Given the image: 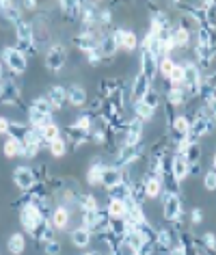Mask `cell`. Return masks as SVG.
Returning <instances> with one entry per match:
<instances>
[{
  "mask_svg": "<svg viewBox=\"0 0 216 255\" xmlns=\"http://www.w3.org/2000/svg\"><path fill=\"white\" fill-rule=\"evenodd\" d=\"M149 89H151V80H149L143 72H138L136 78H134V82H132V89H130V93H132V104H134V102H138V100H143V95L147 93Z\"/></svg>",
  "mask_w": 216,
  "mask_h": 255,
  "instance_id": "5bb4252c",
  "label": "cell"
},
{
  "mask_svg": "<svg viewBox=\"0 0 216 255\" xmlns=\"http://www.w3.org/2000/svg\"><path fill=\"white\" fill-rule=\"evenodd\" d=\"M173 67H175V59H171V56H164V59L158 61V74H160L164 80H169V76H171V72H173Z\"/></svg>",
  "mask_w": 216,
  "mask_h": 255,
  "instance_id": "ab89813d",
  "label": "cell"
},
{
  "mask_svg": "<svg viewBox=\"0 0 216 255\" xmlns=\"http://www.w3.org/2000/svg\"><path fill=\"white\" fill-rule=\"evenodd\" d=\"M91 238H93V232H89L87 227H76L72 234H69V240H72V245L76 247V249H85V247H89L91 245Z\"/></svg>",
  "mask_w": 216,
  "mask_h": 255,
  "instance_id": "44dd1931",
  "label": "cell"
},
{
  "mask_svg": "<svg viewBox=\"0 0 216 255\" xmlns=\"http://www.w3.org/2000/svg\"><path fill=\"white\" fill-rule=\"evenodd\" d=\"M7 249L13 255H22L24 249H26V238H24V234H20V232L11 234L9 236V242H7Z\"/></svg>",
  "mask_w": 216,
  "mask_h": 255,
  "instance_id": "484cf974",
  "label": "cell"
},
{
  "mask_svg": "<svg viewBox=\"0 0 216 255\" xmlns=\"http://www.w3.org/2000/svg\"><path fill=\"white\" fill-rule=\"evenodd\" d=\"M188 169H190V164L186 162V158H184L182 154H173L169 158V171H171V177L180 184V182H184L186 177L190 175L188 173Z\"/></svg>",
  "mask_w": 216,
  "mask_h": 255,
  "instance_id": "9c48e42d",
  "label": "cell"
},
{
  "mask_svg": "<svg viewBox=\"0 0 216 255\" xmlns=\"http://www.w3.org/2000/svg\"><path fill=\"white\" fill-rule=\"evenodd\" d=\"M85 56H87L89 65H100L102 59H104V56H102V52H100L98 48H93V50H89V52H85Z\"/></svg>",
  "mask_w": 216,
  "mask_h": 255,
  "instance_id": "bcb514c9",
  "label": "cell"
},
{
  "mask_svg": "<svg viewBox=\"0 0 216 255\" xmlns=\"http://www.w3.org/2000/svg\"><path fill=\"white\" fill-rule=\"evenodd\" d=\"M143 102H145V104H147L149 108H154V111H158V108H160V102H162V98H160V93H158V89L151 87L149 91L143 95Z\"/></svg>",
  "mask_w": 216,
  "mask_h": 255,
  "instance_id": "60d3db41",
  "label": "cell"
},
{
  "mask_svg": "<svg viewBox=\"0 0 216 255\" xmlns=\"http://www.w3.org/2000/svg\"><path fill=\"white\" fill-rule=\"evenodd\" d=\"M43 251L46 255H59L61 253V242L59 240H50V242H43Z\"/></svg>",
  "mask_w": 216,
  "mask_h": 255,
  "instance_id": "f6af8a7d",
  "label": "cell"
},
{
  "mask_svg": "<svg viewBox=\"0 0 216 255\" xmlns=\"http://www.w3.org/2000/svg\"><path fill=\"white\" fill-rule=\"evenodd\" d=\"M203 221V212L199 208H193L190 210V223H193V225H197V223H201Z\"/></svg>",
  "mask_w": 216,
  "mask_h": 255,
  "instance_id": "f907efd6",
  "label": "cell"
},
{
  "mask_svg": "<svg viewBox=\"0 0 216 255\" xmlns=\"http://www.w3.org/2000/svg\"><path fill=\"white\" fill-rule=\"evenodd\" d=\"M67 102L72 106H85L87 104V91L80 85H69L67 87Z\"/></svg>",
  "mask_w": 216,
  "mask_h": 255,
  "instance_id": "cb8c5ba5",
  "label": "cell"
},
{
  "mask_svg": "<svg viewBox=\"0 0 216 255\" xmlns=\"http://www.w3.org/2000/svg\"><path fill=\"white\" fill-rule=\"evenodd\" d=\"M46 67L50 69V72H59V69H63V65H65L67 61V50L61 46V43H54V46L48 48L46 52Z\"/></svg>",
  "mask_w": 216,
  "mask_h": 255,
  "instance_id": "52a82bcc",
  "label": "cell"
},
{
  "mask_svg": "<svg viewBox=\"0 0 216 255\" xmlns=\"http://www.w3.org/2000/svg\"><path fill=\"white\" fill-rule=\"evenodd\" d=\"M203 186H206V190H216V171L214 169L203 175Z\"/></svg>",
  "mask_w": 216,
  "mask_h": 255,
  "instance_id": "7dc6e473",
  "label": "cell"
},
{
  "mask_svg": "<svg viewBox=\"0 0 216 255\" xmlns=\"http://www.w3.org/2000/svg\"><path fill=\"white\" fill-rule=\"evenodd\" d=\"M20 149H22L20 141H17V138L7 136V141H4V145H2V154L7 158H17V156H20Z\"/></svg>",
  "mask_w": 216,
  "mask_h": 255,
  "instance_id": "74e56055",
  "label": "cell"
},
{
  "mask_svg": "<svg viewBox=\"0 0 216 255\" xmlns=\"http://www.w3.org/2000/svg\"><path fill=\"white\" fill-rule=\"evenodd\" d=\"M132 106H134V117H138L141 121H147V119H151V117H154V113H156L154 108H149V106L145 104L143 100L134 102V104H132Z\"/></svg>",
  "mask_w": 216,
  "mask_h": 255,
  "instance_id": "8d00e7d4",
  "label": "cell"
},
{
  "mask_svg": "<svg viewBox=\"0 0 216 255\" xmlns=\"http://www.w3.org/2000/svg\"><path fill=\"white\" fill-rule=\"evenodd\" d=\"M141 154H143V141L136 145H121L117 151V167L119 169L130 167V164H134L141 158Z\"/></svg>",
  "mask_w": 216,
  "mask_h": 255,
  "instance_id": "8992f818",
  "label": "cell"
},
{
  "mask_svg": "<svg viewBox=\"0 0 216 255\" xmlns=\"http://www.w3.org/2000/svg\"><path fill=\"white\" fill-rule=\"evenodd\" d=\"M28 128H30V126L22 124V121H9V132H7V136L17 138V141H22L24 134L28 132Z\"/></svg>",
  "mask_w": 216,
  "mask_h": 255,
  "instance_id": "e575fe53",
  "label": "cell"
},
{
  "mask_svg": "<svg viewBox=\"0 0 216 255\" xmlns=\"http://www.w3.org/2000/svg\"><path fill=\"white\" fill-rule=\"evenodd\" d=\"M128 201H123V199H108L106 203V212L110 219H125L128 216Z\"/></svg>",
  "mask_w": 216,
  "mask_h": 255,
  "instance_id": "d6986e66",
  "label": "cell"
},
{
  "mask_svg": "<svg viewBox=\"0 0 216 255\" xmlns=\"http://www.w3.org/2000/svg\"><path fill=\"white\" fill-rule=\"evenodd\" d=\"M2 59L7 63V67L11 69L13 74H24L28 67V56L22 52L17 46H7L2 50Z\"/></svg>",
  "mask_w": 216,
  "mask_h": 255,
  "instance_id": "7a4b0ae2",
  "label": "cell"
},
{
  "mask_svg": "<svg viewBox=\"0 0 216 255\" xmlns=\"http://www.w3.org/2000/svg\"><path fill=\"white\" fill-rule=\"evenodd\" d=\"M24 7L30 9V11H35L37 7H39V2H37V0H24Z\"/></svg>",
  "mask_w": 216,
  "mask_h": 255,
  "instance_id": "db71d44e",
  "label": "cell"
},
{
  "mask_svg": "<svg viewBox=\"0 0 216 255\" xmlns=\"http://www.w3.org/2000/svg\"><path fill=\"white\" fill-rule=\"evenodd\" d=\"M104 167H106L104 162L93 160V164H91V167H89V171H87V182H89V186H100V184H102V173H104Z\"/></svg>",
  "mask_w": 216,
  "mask_h": 255,
  "instance_id": "d4e9b609",
  "label": "cell"
},
{
  "mask_svg": "<svg viewBox=\"0 0 216 255\" xmlns=\"http://www.w3.org/2000/svg\"><path fill=\"white\" fill-rule=\"evenodd\" d=\"M171 134H173V141H180V138H186L188 136V130H190V119L186 115H177V117L171 119Z\"/></svg>",
  "mask_w": 216,
  "mask_h": 255,
  "instance_id": "4fadbf2b",
  "label": "cell"
},
{
  "mask_svg": "<svg viewBox=\"0 0 216 255\" xmlns=\"http://www.w3.org/2000/svg\"><path fill=\"white\" fill-rule=\"evenodd\" d=\"M48 121H52V115H46V113H39V111H33V108H28V124L30 128H43L48 124Z\"/></svg>",
  "mask_w": 216,
  "mask_h": 255,
  "instance_id": "f1b7e54d",
  "label": "cell"
},
{
  "mask_svg": "<svg viewBox=\"0 0 216 255\" xmlns=\"http://www.w3.org/2000/svg\"><path fill=\"white\" fill-rule=\"evenodd\" d=\"M41 143H43V138L39 134V130H37V128H28V132L20 141V145H22L20 156L22 158H35L41 151Z\"/></svg>",
  "mask_w": 216,
  "mask_h": 255,
  "instance_id": "3957f363",
  "label": "cell"
},
{
  "mask_svg": "<svg viewBox=\"0 0 216 255\" xmlns=\"http://www.w3.org/2000/svg\"><path fill=\"white\" fill-rule=\"evenodd\" d=\"M106 190H108V197H110V199H123V201H128L130 195H132V180H121L119 184H115V186H110V188H106Z\"/></svg>",
  "mask_w": 216,
  "mask_h": 255,
  "instance_id": "ffe728a7",
  "label": "cell"
},
{
  "mask_svg": "<svg viewBox=\"0 0 216 255\" xmlns=\"http://www.w3.org/2000/svg\"><path fill=\"white\" fill-rule=\"evenodd\" d=\"M138 72H143L151 80V85H154L156 74H158V61H156V56L151 54L149 50H141V63H138Z\"/></svg>",
  "mask_w": 216,
  "mask_h": 255,
  "instance_id": "8fae6325",
  "label": "cell"
},
{
  "mask_svg": "<svg viewBox=\"0 0 216 255\" xmlns=\"http://www.w3.org/2000/svg\"><path fill=\"white\" fill-rule=\"evenodd\" d=\"M164 180L158 175H147L143 180V186H145V197L147 199H158V197L162 195V188H164Z\"/></svg>",
  "mask_w": 216,
  "mask_h": 255,
  "instance_id": "2e32d148",
  "label": "cell"
},
{
  "mask_svg": "<svg viewBox=\"0 0 216 255\" xmlns=\"http://www.w3.org/2000/svg\"><path fill=\"white\" fill-rule=\"evenodd\" d=\"M123 180V169L119 167H104V173H102V186L110 188Z\"/></svg>",
  "mask_w": 216,
  "mask_h": 255,
  "instance_id": "603a6c76",
  "label": "cell"
},
{
  "mask_svg": "<svg viewBox=\"0 0 216 255\" xmlns=\"http://www.w3.org/2000/svg\"><path fill=\"white\" fill-rule=\"evenodd\" d=\"M102 106H104V98H102V95H98V98H93L91 102H89V108H91V111H95V113H100Z\"/></svg>",
  "mask_w": 216,
  "mask_h": 255,
  "instance_id": "681fc988",
  "label": "cell"
},
{
  "mask_svg": "<svg viewBox=\"0 0 216 255\" xmlns=\"http://www.w3.org/2000/svg\"><path fill=\"white\" fill-rule=\"evenodd\" d=\"M82 227H87L89 232H95V227H98V210L95 212H82Z\"/></svg>",
  "mask_w": 216,
  "mask_h": 255,
  "instance_id": "ee69618b",
  "label": "cell"
},
{
  "mask_svg": "<svg viewBox=\"0 0 216 255\" xmlns=\"http://www.w3.org/2000/svg\"><path fill=\"white\" fill-rule=\"evenodd\" d=\"M119 87H121V82H119V80L104 78V80H100V95H102V98H108V95H112Z\"/></svg>",
  "mask_w": 216,
  "mask_h": 255,
  "instance_id": "d590c367",
  "label": "cell"
},
{
  "mask_svg": "<svg viewBox=\"0 0 216 255\" xmlns=\"http://www.w3.org/2000/svg\"><path fill=\"white\" fill-rule=\"evenodd\" d=\"M4 78V72H2V63H0V80Z\"/></svg>",
  "mask_w": 216,
  "mask_h": 255,
  "instance_id": "9f6ffc18",
  "label": "cell"
},
{
  "mask_svg": "<svg viewBox=\"0 0 216 255\" xmlns=\"http://www.w3.org/2000/svg\"><path fill=\"white\" fill-rule=\"evenodd\" d=\"M0 102L9 106H17L22 102V89L17 87L15 80H11V78L0 80Z\"/></svg>",
  "mask_w": 216,
  "mask_h": 255,
  "instance_id": "277c9868",
  "label": "cell"
},
{
  "mask_svg": "<svg viewBox=\"0 0 216 255\" xmlns=\"http://www.w3.org/2000/svg\"><path fill=\"white\" fill-rule=\"evenodd\" d=\"M59 7L63 11V15L67 20H74V17L80 15V2L78 0H59Z\"/></svg>",
  "mask_w": 216,
  "mask_h": 255,
  "instance_id": "83f0119b",
  "label": "cell"
},
{
  "mask_svg": "<svg viewBox=\"0 0 216 255\" xmlns=\"http://www.w3.org/2000/svg\"><path fill=\"white\" fill-rule=\"evenodd\" d=\"M7 132H9V119L7 117H0V134L7 136Z\"/></svg>",
  "mask_w": 216,
  "mask_h": 255,
  "instance_id": "f5cc1de1",
  "label": "cell"
},
{
  "mask_svg": "<svg viewBox=\"0 0 216 255\" xmlns=\"http://www.w3.org/2000/svg\"><path fill=\"white\" fill-rule=\"evenodd\" d=\"M173 245H175V236L169 227L156 229V249L158 251H169Z\"/></svg>",
  "mask_w": 216,
  "mask_h": 255,
  "instance_id": "7402d4cb",
  "label": "cell"
},
{
  "mask_svg": "<svg viewBox=\"0 0 216 255\" xmlns=\"http://www.w3.org/2000/svg\"><path fill=\"white\" fill-rule=\"evenodd\" d=\"M171 35H173V41H175V48H188L190 43V35L188 30H184L182 26H175L173 30H171Z\"/></svg>",
  "mask_w": 216,
  "mask_h": 255,
  "instance_id": "836d02e7",
  "label": "cell"
},
{
  "mask_svg": "<svg viewBox=\"0 0 216 255\" xmlns=\"http://www.w3.org/2000/svg\"><path fill=\"white\" fill-rule=\"evenodd\" d=\"M203 247H206L208 251H216V236L212 232L203 234Z\"/></svg>",
  "mask_w": 216,
  "mask_h": 255,
  "instance_id": "c3c4849f",
  "label": "cell"
},
{
  "mask_svg": "<svg viewBox=\"0 0 216 255\" xmlns=\"http://www.w3.org/2000/svg\"><path fill=\"white\" fill-rule=\"evenodd\" d=\"M76 203L80 206L82 212H95V210H100L98 199H95L93 195H85V193H80V195H78V199H76Z\"/></svg>",
  "mask_w": 216,
  "mask_h": 255,
  "instance_id": "1f68e13d",
  "label": "cell"
},
{
  "mask_svg": "<svg viewBox=\"0 0 216 255\" xmlns=\"http://www.w3.org/2000/svg\"><path fill=\"white\" fill-rule=\"evenodd\" d=\"M162 212H164V219L167 221H177L182 219V199L180 195L173 193V190H167L162 195Z\"/></svg>",
  "mask_w": 216,
  "mask_h": 255,
  "instance_id": "5b68a950",
  "label": "cell"
},
{
  "mask_svg": "<svg viewBox=\"0 0 216 255\" xmlns=\"http://www.w3.org/2000/svg\"><path fill=\"white\" fill-rule=\"evenodd\" d=\"M171 251V255H188V251H186V247L182 245V242H177V245H173L169 249Z\"/></svg>",
  "mask_w": 216,
  "mask_h": 255,
  "instance_id": "816d5d0a",
  "label": "cell"
},
{
  "mask_svg": "<svg viewBox=\"0 0 216 255\" xmlns=\"http://www.w3.org/2000/svg\"><path fill=\"white\" fill-rule=\"evenodd\" d=\"M39 134L43 138V143H52L56 138H61V128L54 124V121H48L43 128H39Z\"/></svg>",
  "mask_w": 216,
  "mask_h": 255,
  "instance_id": "4316f807",
  "label": "cell"
},
{
  "mask_svg": "<svg viewBox=\"0 0 216 255\" xmlns=\"http://www.w3.org/2000/svg\"><path fill=\"white\" fill-rule=\"evenodd\" d=\"M206 106L210 108V113H212V115H214V119H216V95H214V98H212V100H210V102H208V104H206Z\"/></svg>",
  "mask_w": 216,
  "mask_h": 255,
  "instance_id": "11a10c76",
  "label": "cell"
},
{
  "mask_svg": "<svg viewBox=\"0 0 216 255\" xmlns=\"http://www.w3.org/2000/svg\"><path fill=\"white\" fill-rule=\"evenodd\" d=\"M30 108L33 111H39V113H46V115H52L54 108L52 104H50V100L46 98V95H41V98H35L33 102H30Z\"/></svg>",
  "mask_w": 216,
  "mask_h": 255,
  "instance_id": "f35d334b",
  "label": "cell"
},
{
  "mask_svg": "<svg viewBox=\"0 0 216 255\" xmlns=\"http://www.w3.org/2000/svg\"><path fill=\"white\" fill-rule=\"evenodd\" d=\"M13 182L20 190H30L37 184V177H35V171L30 167H17L13 171Z\"/></svg>",
  "mask_w": 216,
  "mask_h": 255,
  "instance_id": "30bf717a",
  "label": "cell"
},
{
  "mask_svg": "<svg viewBox=\"0 0 216 255\" xmlns=\"http://www.w3.org/2000/svg\"><path fill=\"white\" fill-rule=\"evenodd\" d=\"M119 48H123L125 52H134V50L138 48V35L134 33V30H123V37H121Z\"/></svg>",
  "mask_w": 216,
  "mask_h": 255,
  "instance_id": "4dcf8cb0",
  "label": "cell"
},
{
  "mask_svg": "<svg viewBox=\"0 0 216 255\" xmlns=\"http://www.w3.org/2000/svg\"><path fill=\"white\" fill-rule=\"evenodd\" d=\"M212 169L216 171V154H214V160H212Z\"/></svg>",
  "mask_w": 216,
  "mask_h": 255,
  "instance_id": "6f0895ef",
  "label": "cell"
},
{
  "mask_svg": "<svg viewBox=\"0 0 216 255\" xmlns=\"http://www.w3.org/2000/svg\"><path fill=\"white\" fill-rule=\"evenodd\" d=\"M98 50L102 52L104 59H115V54H117V50H119V43L115 41L112 33L110 35H102V39L98 43Z\"/></svg>",
  "mask_w": 216,
  "mask_h": 255,
  "instance_id": "ac0fdd59",
  "label": "cell"
},
{
  "mask_svg": "<svg viewBox=\"0 0 216 255\" xmlns=\"http://www.w3.org/2000/svg\"><path fill=\"white\" fill-rule=\"evenodd\" d=\"M143 141V121L134 117L132 121H128V128H125V136H123V145H136Z\"/></svg>",
  "mask_w": 216,
  "mask_h": 255,
  "instance_id": "7c38bea8",
  "label": "cell"
},
{
  "mask_svg": "<svg viewBox=\"0 0 216 255\" xmlns=\"http://www.w3.org/2000/svg\"><path fill=\"white\" fill-rule=\"evenodd\" d=\"M102 255H106V253H102ZM108 255H110V253H108Z\"/></svg>",
  "mask_w": 216,
  "mask_h": 255,
  "instance_id": "91938a15",
  "label": "cell"
},
{
  "mask_svg": "<svg viewBox=\"0 0 216 255\" xmlns=\"http://www.w3.org/2000/svg\"><path fill=\"white\" fill-rule=\"evenodd\" d=\"M184 158H186V162L188 164H193V162H199L201 160V145L197 143V141H190L188 143V147L184 149Z\"/></svg>",
  "mask_w": 216,
  "mask_h": 255,
  "instance_id": "d6a6232c",
  "label": "cell"
},
{
  "mask_svg": "<svg viewBox=\"0 0 216 255\" xmlns=\"http://www.w3.org/2000/svg\"><path fill=\"white\" fill-rule=\"evenodd\" d=\"M93 2H104V0H93Z\"/></svg>",
  "mask_w": 216,
  "mask_h": 255,
  "instance_id": "680465c9",
  "label": "cell"
},
{
  "mask_svg": "<svg viewBox=\"0 0 216 255\" xmlns=\"http://www.w3.org/2000/svg\"><path fill=\"white\" fill-rule=\"evenodd\" d=\"M20 221H22V227L26 229V232L33 234V229L43 221V216L39 214V210L35 208V203L26 201V203L22 206V210H20Z\"/></svg>",
  "mask_w": 216,
  "mask_h": 255,
  "instance_id": "ba28073f",
  "label": "cell"
},
{
  "mask_svg": "<svg viewBox=\"0 0 216 255\" xmlns=\"http://www.w3.org/2000/svg\"><path fill=\"white\" fill-rule=\"evenodd\" d=\"M69 221H72V212H69V208L65 206H56L52 210V214H50V223H52V227L54 229H67L69 225Z\"/></svg>",
  "mask_w": 216,
  "mask_h": 255,
  "instance_id": "9a60e30c",
  "label": "cell"
},
{
  "mask_svg": "<svg viewBox=\"0 0 216 255\" xmlns=\"http://www.w3.org/2000/svg\"><path fill=\"white\" fill-rule=\"evenodd\" d=\"M15 35H17V48L22 50L26 56L35 54L37 52V43H35V28L33 24L22 20L20 24L15 26Z\"/></svg>",
  "mask_w": 216,
  "mask_h": 255,
  "instance_id": "6da1fadb",
  "label": "cell"
},
{
  "mask_svg": "<svg viewBox=\"0 0 216 255\" xmlns=\"http://www.w3.org/2000/svg\"><path fill=\"white\" fill-rule=\"evenodd\" d=\"M50 145V154H52L54 158H63L67 154V141L65 138H56V141L48 143Z\"/></svg>",
  "mask_w": 216,
  "mask_h": 255,
  "instance_id": "b9f144b4",
  "label": "cell"
},
{
  "mask_svg": "<svg viewBox=\"0 0 216 255\" xmlns=\"http://www.w3.org/2000/svg\"><path fill=\"white\" fill-rule=\"evenodd\" d=\"M46 98L50 100V104H52L54 111H61V108L67 104V89L61 87V85H54V87H50Z\"/></svg>",
  "mask_w": 216,
  "mask_h": 255,
  "instance_id": "e0dca14e",
  "label": "cell"
},
{
  "mask_svg": "<svg viewBox=\"0 0 216 255\" xmlns=\"http://www.w3.org/2000/svg\"><path fill=\"white\" fill-rule=\"evenodd\" d=\"M169 85L171 87H182L184 85V65L182 63H175L173 72H171V76H169Z\"/></svg>",
  "mask_w": 216,
  "mask_h": 255,
  "instance_id": "7bdbcfd3",
  "label": "cell"
},
{
  "mask_svg": "<svg viewBox=\"0 0 216 255\" xmlns=\"http://www.w3.org/2000/svg\"><path fill=\"white\" fill-rule=\"evenodd\" d=\"M167 100H169V106H182V104H186L188 102V98H186V93H184L182 87H171L167 91Z\"/></svg>",
  "mask_w": 216,
  "mask_h": 255,
  "instance_id": "f546056e",
  "label": "cell"
}]
</instances>
